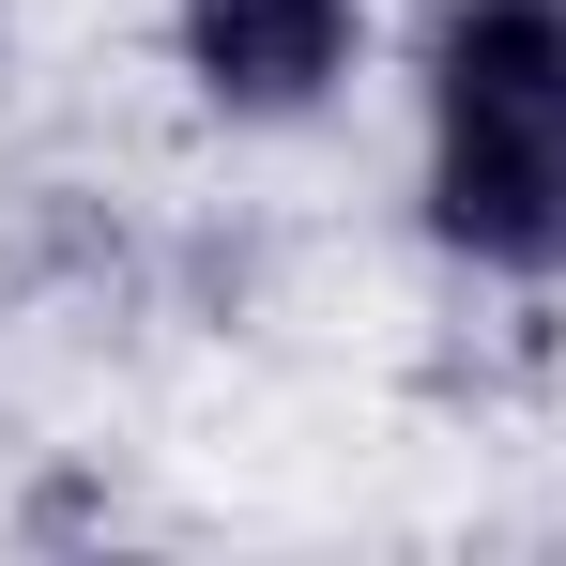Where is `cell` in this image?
I'll return each mask as SVG.
<instances>
[{"instance_id": "cell-2", "label": "cell", "mask_w": 566, "mask_h": 566, "mask_svg": "<svg viewBox=\"0 0 566 566\" xmlns=\"http://www.w3.org/2000/svg\"><path fill=\"white\" fill-rule=\"evenodd\" d=\"M169 77L230 138H291L368 77V0H169Z\"/></svg>"}, {"instance_id": "cell-1", "label": "cell", "mask_w": 566, "mask_h": 566, "mask_svg": "<svg viewBox=\"0 0 566 566\" xmlns=\"http://www.w3.org/2000/svg\"><path fill=\"white\" fill-rule=\"evenodd\" d=\"M413 230L490 291H566V0L413 15Z\"/></svg>"}]
</instances>
